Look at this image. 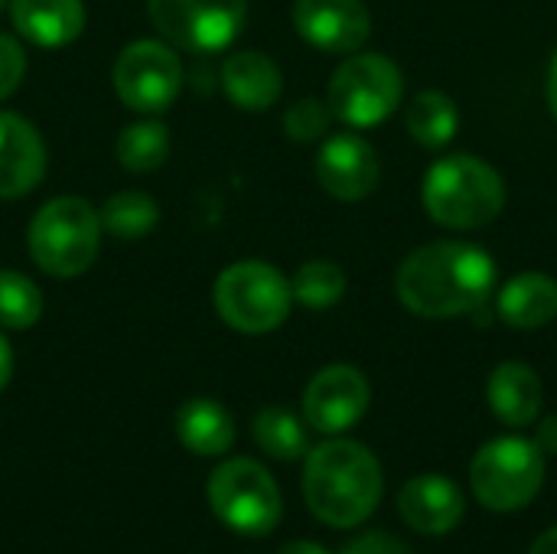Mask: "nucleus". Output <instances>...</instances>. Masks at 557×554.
<instances>
[{
	"mask_svg": "<svg viewBox=\"0 0 557 554\" xmlns=\"http://www.w3.org/2000/svg\"><path fill=\"white\" fill-rule=\"evenodd\" d=\"M395 291L398 300L424 320L480 313L496 291V261L470 242H431L401 261Z\"/></svg>",
	"mask_w": 557,
	"mask_h": 554,
	"instance_id": "nucleus-1",
	"label": "nucleus"
},
{
	"mask_svg": "<svg viewBox=\"0 0 557 554\" xmlns=\"http://www.w3.org/2000/svg\"><path fill=\"white\" fill-rule=\"evenodd\" d=\"M382 467L359 441H323L307 451L304 500L307 509L330 529L362 526L382 503Z\"/></svg>",
	"mask_w": 557,
	"mask_h": 554,
	"instance_id": "nucleus-2",
	"label": "nucleus"
},
{
	"mask_svg": "<svg viewBox=\"0 0 557 554\" xmlns=\"http://www.w3.org/2000/svg\"><path fill=\"white\" fill-rule=\"evenodd\" d=\"M421 199L437 225L476 232L499 219L506 206V183L486 160L473 153H450L424 173Z\"/></svg>",
	"mask_w": 557,
	"mask_h": 554,
	"instance_id": "nucleus-3",
	"label": "nucleus"
},
{
	"mask_svg": "<svg viewBox=\"0 0 557 554\" xmlns=\"http://www.w3.org/2000/svg\"><path fill=\"white\" fill-rule=\"evenodd\" d=\"M29 258L52 278L85 274L101 248V216L82 196L49 199L26 229Z\"/></svg>",
	"mask_w": 557,
	"mask_h": 554,
	"instance_id": "nucleus-4",
	"label": "nucleus"
},
{
	"mask_svg": "<svg viewBox=\"0 0 557 554\" xmlns=\"http://www.w3.org/2000/svg\"><path fill=\"white\" fill-rule=\"evenodd\" d=\"M215 310L225 327L258 336L277 330L294 304L290 281L268 261H235L228 264L212 291Z\"/></svg>",
	"mask_w": 557,
	"mask_h": 554,
	"instance_id": "nucleus-5",
	"label": "nucleus"
},
{
	"mask_svg": "<svg viewBox=\"0 0 557 554\" xmlns=\"http://www.w3.org/2000/svg\"><path fill=\"white\" fill-rule=\"evenodd\" d=\"M206 496L219 522L245 539L271 535L281 526V490L258 460L235 457L219 464L209 477Z\"/></svg>",
	"mask_w": 557,
	"mask_h": 554,
	"instance_id": "nucleus-6",
	"label": "nucleus"
},
{
	"mask_svg": "<svg viewBox=\"0 0 557 554\" xmlns=\"http://www.w3.org/2000/svg\"><path fill=\"white\" fill-rule=\"evenodd\" d=\"M545 483V454L525 438H496L483 444L470 464L473 496L490 513L525 509Z\"/></svg>",
	"mask_w": 557,
	"mask_h": 554,
	"instance_id": "nucleus-7",
	"label": "nucleus"
},
{
	"mask_svg": "<svg viewBox=\"0 0 557 554\" xmlns=\"http://www.w3.org/2000/svg\"><path fill=\"white\" fill-rule=\"evenodd\" d=\"M401 91V69L388 56L356 52L333 72L326 104L333 118H339L349 127H375L398 111Z\"/></svg>",
	"mask_w": 557,
	"mask_h": 554,
	"instance_id": "nucleus-8",
	"label": "nucleus"
},
{
	"mask_svg": "<svg viewBox=\"0 0 557 554\" xmlns=\"http://www.w3.org/2000/svg\"><path fill=\"white\" fill-rule=\"evenodd\" d=\"M157 33L186 52H219L245 26V0H147Z\"/></svg>",
	"mask_w": 557,
	"mask_h": 554,
	"instance_id": "nucleus-9",
	"label": "nucleus"
},
{
	"mask_svg": "<svg viewBox=\"0 0 557 554\" xmlns=\"http://www.w3.org/2000/svg\"><path fill=\"white\" fill-rule=\"evenodd\" d=\"M183 88L180 56L157 39H137L121 49L114 62V91L117 98L140 114L166 111Z\"/></svg>",
	"mask_w": 557,
	"mask_h": 554,
	"instance_id": "nucleus-10",
	"label": "nucleus"
},
{
	"mask_svg": "<svg viewBox=\"0 0 557 554\" xmlns=\"http://www.w3.org/2000/svg\"><path fill=\"white\" fill-rule=\"evenodd\" d=\"M369 402V379L356 366H326L304 392V421L320 434H343L366 418Z\"/></svg>",
	"mask_w": 557,
	"mask_h": 554,
	"instance_id": "nucleus-11",
	"label": "nucleus"
},
{
	"mask_svg": "<svg viewBox=\"0 0 557 554\" xmlns=\"http://www.w3.org/2000/svg\"><path fill=\"white\" fill-rule=\"evenodd\" d=\"M317 180L330 196L343 202H359L375 193L382 180V163L366 137L343 131L323 140L317 153Z\"/></svg>",
	"mask_w": 557,
	"mask_h": 554,
	"instance_id": "nucleus-12",
	"label": "nucleus"
},
{
	"mask_svg": "<svg viewBox=\"0 0 557 554\" xmlns=\"http://www.w3.org/2000/svg\"><path fill=\"white\" fill-rule=\"evenodd\" d=\"M294 29L323 52H359L372 33V13L362 0H297Z\"/></svg>",
	"mask_w": 557,
	"mask_h": 554,
	"instance_id": "nucleus-13",
	"label": "nucleus"
},
{
	"mask_svg": "<svg viewBox=\"0 0 557 554\" xmlns=\"http://www.w3.org/2000/svg\"><path fill=\"white\" fill-rule=\"evenodd\" d=\"M463 513H467V500H463L460 487L437 473L414 477L398 493L401 522L411 532L428 535V539H441V535L454 532L463 522Z\"/></svg>",
	"mask_w": 557,
	"mask_h": 554,
	"instance_id": "nucleus-14",
	"label": "nucleus"
},
{
	"mask_svg": "<svg viewBox=\"0 0 557 554\" xmlns=\"http://www.w3.org/2000/svg\"><path fill=\"white\" fill-rule=\"evenodd\" d=\"M46 176V144L39 131L13 114L0 111V199L33 193Z\"/></svg>",
	"mask_w": 557,
	"mask_h": 554,
	"instance_id": "nucleus-15",
	"label": "nucleus"
},
{
	"mask_svg": "<svg viewBox=\"0 0 557 554\" xmlns=\"http://www.w3.org/2000/svg\"><path fill=\"white\" fill-rule=\"evenodd\" d=\"M10 20L20 36L42 49L69 46L85 29L82 0H10Z\"/></svg>",
	"mask_w": 557,
	"mask_h": 554,
	"instance_id": "nucleus-16",
	"label": "nucleus"
},
{
	"mask_svg": "<svg viewBox=\"0 0 557 554\" xmlns=\"http://www.w3.org/2000/svg\"><path fill=\"white\" fill-rule=\"evenodd\" d=\"M222 88L242 111H268L281 98L284 78L271 56L245 49L222 62Z\"/></svg>",
	"mask_w": 557,
	"mask_h": 554,
	"instance_id": "nucleus-17",
	"label": "nucleus"
},
{
	"mask_svg": "<svg viewBox=\"0 0 557 554\" xmlns=\"http://www.w3.org/2000/svg\"><path fill=\"white\" fill-rule=\"evenodd\" d=\"M486 398L506 428H529L542 411V379L525 362H499L486 382Z\"/></svg>",
	"mask_w": 557,
	"mask_h": 554,
	"instance_id": "nucleus-18",
	"label": "nucleus"
},
{
	"mask_svg": "<svg viewBox=\"0 0 557 554\" xmlns=\"http://www.w3.org/2000/svg\"><path fill=\"white\" fill-rule=\"evenodd\" d=\"M496 310L503 323L516 330H539L548 327L557 317V281L542 271L516 274L509 284H503Z\"/></svg>",
	"mask_w": 557,
	"mask_h": 554,
	"instance_id": "nucleus-19",
	"label": "nucleus"
},
{
	"mask_svg": "<svg viewBox=\"0 0 557 554\" xmlns=\"http://www.w3.org/2000/svg\"><path fill=\"white\" fill-rule=\"evenodd\" d=\"M176 438L196 457H222L235 444V418L212 398H193L176 411Z\"/></svg>",
	"mask_w": 557,
	"mask_h": 554,
	"instance_id": "nucleus-20",
	"label": "nucleus"
},
{
	"mask_svg": "<svg viewBox=\"0 0 557 554\" xmlns=\"http://www.w3.org/2000/svg\"><path fill=\"white\" fill-rule=\"evenodd\" d=\"M405 127L421 147L441 150L457 137V127H460L457 101L450 95L437 91V88L418 91L405 108Z\"/></svg>",
	"mask_w": 557,
	"mask_h": 554,
	"instance_id": "nucleus-21",
	"label": "nucleus"
},
{
	"mask_svg": "<svg viewBox=\"0 0 557 554\" xmlns=\"http://www.w3.org/2000/svg\"><path fill=\"white\" fill-rule=\"evenodd\" d=\"M251 434H255V444L271 460H281V464H294V460L307 457V451H310L304 421L281 405L261 408L251 421Z\"/></svg>",
	"mask_w": 557,
	"mask_h": 554,
	"instance_id": "nucleus-22",
	"label": "nucleus"
},
{
	"mask_svg": "<svg viewBox=\"0 0 557 554\" xmlns=\"http://www.w3.org/2000/svg\"><path fill=\"white\" fill-rule=\"evenodd\" d=\"M98 216H101V229H108L114 238H144L157 225L160 206L153 196L140 189H124V193H114L101 206Z\"/></svg>",
	"mask_w": 557,
	"mask_h": 554,
	"instance_id": "nucleus-23",
	"label": "nucleus"
},
{
	"mask_svg": "<svg viewBox=\"0 0 557 554\" xmlns=\"http://www.w3.org/2000/svg\"><path fill=\"white\" fill-rule=\"evenodd\" d=\"M170 153V131L160 121H137L127 124L117 137V160L131 173L157 170Z\"/></svg>",
	"mask_w": 557,
	"mask_h": 554,
	"instance_id": "nucleus-24",
	"label": "nucleus"
},
{
	"mask_svg": "<svg viewBox=\"0 0 557 554\" xmlns=\"http://www.w3.org/2000/svg\"><path fill=\"white\" fill-rule=\"evenodd\" d=\"M290 291H294V300H300L304 307L310 310H326L333 304L343 300L346 294V274L336 261H307L297 268L294 281H290Z\"/></svg>",
	"mask_w": 557,
	"mask_h": 554,
	"instance_id": "nucleus-25",
	"label": "nucleus"
},
{
	"mask_svg": "<svg viewBox=\"0 0 557 554\" xmlns=\"http://www.w3.org/2000/svg\"><path fill=\"white\" fill-rule=\"evenodd\" d=\"M42 317V291L20 271H0V327L29 330Z\"/></svg>",
	"mask_w": 557,
	"mask_h": 554,
	"instance_id": "nucleus-26",
	"label": "nucleus"
},
{
	"mask_svg": "<svg viewBox=\"0 0 557 554\" xmlns=\"http://www.w3.org/2000/svg\"><path fill=\"white\" fill-rule=\"evenodd\" d=\"M330 118H333V111H330L326 101H320V98H300V101H294V104L287 108V114H284V131H287L290 140L310 144V140H320V137L326 134Z\"/></svg>",
	"mask_w": 557,
	"mask_h": 554,
	"instance_id": "nucleus-27",
	"label": "nucleus"
},
{
	"mask_svg": "<svg viewBox=\"0 0 557 554\" xmlns=\"http://www.w3.org/2000/svg\"><path fill=\"white\" fill-rule=\"evenodd\" d=\"M23 75H26V56H23V46H20L13 36L0 33V101H3V98H10V95L20 88Z\"/></svg>",
	"mask_w": 557,
	"mask_h": 554,
	"instance_id": "nucleus-28",
	"label": "nucleus"
},
{
	"mask_svg": "<svg viewBox=\"0 0 557 554\" xmlns=\"http://www.w3.org/2000/svg\"><path fill=\"white\" fill-rule=\"evenodd\" d=\"M339 554H414L411 545H405L398 535L392 532H366L359 539H352Z\"/></svg>",
	"mask_w": 557,
	"mask_h": 554,
	"instance_id": "nucleus-29",
	"label": "nucleus"
},
{
	"mask_svg": "<svg viewBox=\"0 0 557 554\" xmlns=\"http://www.w3.org/2000/svg\"><path fill=\"white\" fill-rule=\"evenodd\" d=\"M535 444L542 454H557V415L545 418L535 431Z\"/></svg>",
	"mask_w": 557,
	"mask_h": 554,
	"instance_id": "nucleus-30",
	"label": "nucleus"
},
{
	"mask_svg": "<svg viewBox=\"0 0 557 554\" xmlns=\"http://www.w3.org/2000/svg\"><path fill=\"white\" fill-rule=\"evenodd\" d=\"M10 376H13V349H10V343L3 340V333H0V392L7 389Z\"/></svg>",
	"mask_w": 557,
	"mask_h": 554,
	"instance_id": "nucleus-31",
	"label": "nucleus"
},
{
	"mask_svg": "<svg viewBox=\"0 0 557 554\" xmlns=\"http://www.w3.org/2000/svg\"><path fill=\"white\" fill-rule=\"evenodd\" d=\"M529 554H557V526L555 529H548V532H542V535L535 539V545L529 549Z\"/></svg>",
	"mask_w": 557,
	"mask_h": 554,
	"instance_id": "nucleus-32",
	"label": "nucleus"
},
{
	"mask_svg": "<svg viewBox=\"0 0 557 554\" xmlns=\"http://www.w3.org/2000/svg\"><path fill=\"white\" fill-rule=\"evenodd\" d=\"M277 554H330L323 545H317V542H287L284 549Z\"/></svg>",
	"mask_w": 557,
	"mask_h": 554,
	"instance_id": "nucleus-33",
	"label": "nucleus"
},
{
	"mask_svg": "<svg viewBox=\"0 0 557 554\" xmlns=\"http://www.w3.org/2000/svg\"><path fill=\"white\" fill-rule=\"evenodd\" d=\"M548 104H552V114L557 118V52L555 62H552V72H548Z\"/></svg>",
	"mask_w": 557,
	"mask_h": 554,
	"instance_id": "nucleus-34",
	"label": "nucleus"
},
{
	"mask_svg": "<svg viewBox=\"0 0 557 554\" xmlns=\"http://www.w3.org/2000/svg\"><path fill=\"white\" fill-rule=\"evenodd\" d=\"M3 7H7V0H0V10H3Z\"/></svg>",
	"mask_w": 557,
	"mask_h": 554,
	"instance_id": "nucleus-35",
	"label": "nucleus"
}]
</instances>
